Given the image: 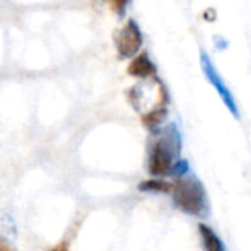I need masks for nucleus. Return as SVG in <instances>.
<instances>
[{
	"mask_svg": "<svg viewBox=\"0 0 251 251\" xmlns=\"http://www.w3.org/2000/svg\"><path fill=\"white\" fill-rule=\"evenodd\" d=\"M180 154V138L170 126L152 142L148 157V172L152 176H166L176 167V160Z\"/></svg>",
	"mask_w": 251,
	"mask_h": 251,
	"instance_id": "1",
	"label": "nucleus"
},
{
	"mask_svg": "<svg viewBox=\"0 0 251 251\" xmlns=\"http://www.w3.org/2000/svg\"><path fill=\"white\" fill-rule=\"evenodd\" d=\"M173 200L177 208L191 216H204L207 197L202 183L195 177H183L173 183Z\"/></svg>",
	"mask_w": 251,
	"mask_h": 251,
	"instance_id": "3",
	"label": "nucleus"
},
{
	"mask_svg": "<svg viewBox=\"0 0 251 251\" xmlns=\"http://www.w3.org/2000/svg\"><path fill=\"white\" fill-rule=\"evenodd\" d=\"M127 73L133 77H138V78H144V80H148V78H152L157 73V67L154 65V62L150 59V56L144 52V53H139L136 55L132 62L129 64L127 67Z\"/></svg>",
	"mask_w": 251,
	"mask_h": 251,
	"instance_id": "6",
	"label": "nucleus"
},
{
	"mask_svg": "<svg viewBox=\"0 0 251 251\" xmlns=\"http://www.w3.org/2000/svg\"><path fill=\"white\" fill-rule=\"evenodd\" d=\"M142 192H172L173 183L161 180V179H150L139 185Z\"/></svg>",
	"mask_w": 251,
	"mask_h": 251,
	"instance_id": "8",
	"label": "nucleus"
},
{
	"mask_svg": "<svg viewBox=\"0 0 251 251\" xmlns=\"http://www.w3.org/2000/svg\"><path fill=\"white\" fill-rule=\"evenodd\" d=\"M144 37L135 20H129L115 36V46L121 59L135 58L142 48Z\"/></svg>",
	"mask_w": 251,
	"mask_h": 251,
	"instance_id": "4",
	"label": "nucleus"
},
{
	"mask_svg": "<svg viewBox=\"0 0 251 251\" xmlns=\"http://www.w3.org/2000/svg\"><path fill=\"white\" fill-rule=\"evenodd\" d=\"M201 67H202V71H204L207 80H208V81L213 84V87L217 90L219 96H220L222 100L225 102V105H226V108L229 109V112H230L235 118H239V111H238V106H236V103H235V99H233L230 90L227 89V86L225 84L223 78L220 77V74L217 73L216 67L213 65L210 56H208L204 50H201Z\"/></svg>",
	"mask_w": 251,
	"mask_h": 251,
	"instance_id": "5",
	"label": "nucleus"
},
{
	"mask_svg": "<svg viewBox=\"0 0 251 251\" xmlns=\"http://www.w3.org/2000/svg\"><path fill=\"white\" fill-rule=\"evenodd\" d=\"M198 230H200L201 241H202L205 251H226L222 239L217 236V233L210 226L201 223V225H198Z\"/></svg>",
	"mask_w": 251,
	"mask_h": 251,
	"instance_id": "7",
	"label": "nucleus"
},
{
	"mask_svg": "<svg viewBox=\"0 0 251 251\" xmlns=\"http://www.w3.org/2000/svg\"><path fill=\"white\" fill-rule=\"evenodd\" d=\"M167 90L164 84L152 77L145 83H139L129 90L130 105L144 115L167 109Z\"/></svg>",
	"mask_w": 251,
	"mask_h": 251,
	"instance_id": "2",
	"label": "nucleus"
},
{
	"mask_svg": "<svg viewBox=\"0 0 251 251\" xmlns=\"http://www.w3.org/2000/svg\"><path fill=\"white\" fill-rule=\"evenodd\" d=\"M0 251H15V247L8 239L0 236Z\"/></svg>",
	"mask_w": 251,
	"mask_h": 251,
	"instance_id": "10",
	"label": "nucleus"
},
{
	"mask_svg": "<svg viewBox=\"0 0 251 251\" xmlns=\"http://www.w3.org/2000/svg\"><path fill=\"white\" fill-rule=\"evenodd\" d=\"M50 251H68V245H67V242H62V244L56 245L55 248H52Z\"/></svg>",
	"mask_w": 251,
	"mask_h": 251,
	"instance_id": "11",
	"label": "nucleus"
},
{
	"mask_svg": "<svg viewBox=\"0 0 251 251\" xmlns=\"http://www.w3.org/2000/svg\"><path fill=\"white\" fill-rule=\"evenodd\" d=\"M106 2L118 17H124L126 9H127V0H106Z\"/></svg>",
	"mask_w": 251,
	"mask_h": 251,
	"instance_id": "9",
	"label": "nucleus"
}]
</instances>
